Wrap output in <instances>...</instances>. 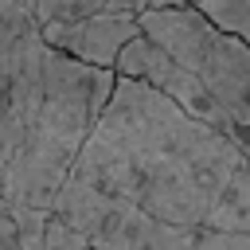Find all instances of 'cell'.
I'll list each match as a JSON object with an SVG mask.
<instances>
[{
    "label": "cell",
    "instance_id": "1",
    "mask_svg": "<svg viewBox=\"0 0 250 250\" xmlns=\"http://www.w3.org/2000/svg\"><path fill=\"white\" fill-rule=\"evenodd\" d=\"M184 230H250V160L238 141L137 78H113L70 172Z\"/></svg>",
    "mask_w": 250,
    "mask_h": 250
},
{
    "label": "cell",
    "instance_id": "2",
    "mask_svg": "<svg viewBox=\"0 0 250 250\" xmlns=\"http://www.w3.org/2000/svg\"><path fill=\"white\" fill-rule=\"evenodd\" d=\"M113 78V70L74 62L47 47L39 94L23 121L20 145L0 172V195L8 207L51 211V199L59 195L78 148L109 102Z\"/></svg>",
    "mask_w": 250,
    "mask_h": 250
},
{
    "label": "cell",
    "instance_id": "3",
    "mask_svg": "<svg viewBox=\"0 0 250 250\" xmlns=\"http://www.w3.org/2000/svg\"><path fill=\"white\" fill-rule=\"evenodd\" d=\"M141 35L164 47L215 102L227 133L250 125V47L215 27L195 4H168L137 16Z\"/></svg>",
    "mask_w": 250,
    "mask_h": 250
},
{
    "label": "cell",
    "instance_id": "4",
    "mask_svg": "<svg viewBox=\"0 0 250 250\" xmlns=\"http://www.w3.org/2000/svg\"><path fill=\"white\" fill-rule=\"evenodd\" d=\"M51 215L94 250H195V230L168 227L74 176L62 180L59 195L51 199Z\"/></svg>",
    "mask_w": 250,
    "mask_h": 250
},
{
    "label": "cell",
    "instance_id": "5",
    "mask_svg": "<svg viewBox=\"0 0 250 250\" xmlns=\"http://www.w3.org/2000/svg\"><path fill=\"white\" fill-rule=\"evenodd\" d=\"M47 43L31 16V0H0V172L20 145L23 121L39 94Z\"/></svg>",
    "mask_w": 250,
    "mask_h": 250
},
{
    "label": "cell",
    "instance_id": "6",
    "mask_svg": "<svg viewBox=\"0 0 250 250\" xmlns=\"http://www.w3.org/2000/svg\"><path fill=\"white\" fill-rule=\"evenodd\" d=\"M113 74L137 78V82L152 86L156 94H164L168 102H176L184 113H191V117H199L203 125H215V129L227 133V121H223V113L215 109V102L207 98V90H203L164 47H156L148 35H133V39L121 47V55H117V62H113Z\"/></svg>",
    "mask_w": 250,
    "mask_h": 250
},
{
    "label": "cell",
    "instance_id": "7",
    "mask_svg": "<svg viewBox=\"0 0 250 250\" xmlns=\"http://www.w3.org/2000/svg\"><path fill=\"white\" fill-rule=\"evenodd\" d=\"M141 35V23L133 16H117V12H94V16H82V20H62V23H43L39 27V39L74 59V62H86V66H102V70H113L121 47Z\"/></svg>",
    "mask_w": 250,
    "mask_h": 250
},
{
    "label": "cell",
    "instance_id": "8",
    "mask_svg": "<svg viewBox=\"0 0 250 250\" xmlns=\"http://www.w3.org/2000/svg\"><path fill=\"white\" fill-rule=\"evenodd\" d=\"M47 215L51 211L8 207L4 195H0V250H43Z\"/></svg>",
    "mask_w": 250,
    "mask_h": 250
},
{
    "label": "cell",
    "instance_id": "9",
    "mask_svg": "<svg viewBox=\"0 0 250 250\" xmlns=\"http://www.w3.org/2000/svg\"><path fill=\"white\" fill-rule=\"evenodd\" d=\"M195 8L223 31H230L238 43L250 47V0H195Z\"/></svg>",
    "mask_w": 250,
    "mask_h": 250
},
{
    "label": "cell",
    "instance_id": "10",
    "mask_svg": "<svg viewBox=\"0 0 250 250\" xmlns=\"http://www.w3.org/2000/svg\"><path fill=\"white\" fill-rule=\"evenodd\" d=\"M105 0H31V16L35 23H62V20H82V16H94L102 12Z\"/></svg>",
    "mask_w": 250,
    "mask_h": 250
},
{
    "label": "cell",
    "instance_id": "11",
    "mask_svg": "<svg viewBox=\"0 0 250 250\" xmlns=\"http://www.w3.org/2000/svg\"><path fill=\"white\" fill-rule=\"evenodd\" d=\"M195 250H250V230H195Z\"/></svg>",
    "mask_w": 250,
    "mask_h": 250
},
{
    "label": "cell",
    "instance_id": "12",
    "mask_svg": "<svg viewBox=\"0 0 250 250\" xmlns=\"http://www.w3.org/2000/svg\"><path fill=\"white\" fill-rule=\"evenodd\" d=\"M43 250H94L86 238H78L66 223H59L55 215H47V230H43Z\"/></svg>",
    "mask_w": 250,
    "mask_h": 250
},
{
    "label": "cell",
    "instance_id": "13",
    "mask_svg": "<svg viewBox=\"0 0 250 250\" xmlns=\"http://www.w3.org/2000/svg\"><path fill=\"white\" fill-rule=\"evenodd\" d=\"M168 4H188V0H105L102 12H117V16H145L152 8H168Z\"/></svg>",
    "mask_w": 250,
    "mask_h": 250
},
{
    "label": "cell",
    "instance_id": "14",
    "mask_svg": "<svg viewBox=\"0 0 250 250\" xmlns=\"http://www.w3.org/2000/svg\"><path fill=\"white\" fill-rule=\"evenodd\" d=\"M230 137H234V141H238V148H242V156H246V160H250V125H242V129H234V133H230Z\"/></svg>",
    "mask_w": 250,
    "mask_h": 250
},
{
    "label": "cell",
    "instance_id": "15",
    "mask_svg": "<svg viewBox=\"0 0 250 250\" xmlns=\"http://www.w3.org/2000/svg\"><path fill=\"white\" fill-rule=\"evenodd\" d=\"M188 4H195V0H188Z\"/></svg>",
    "mask_w": 250,
    "mask_h": 250
}]
</instances>
